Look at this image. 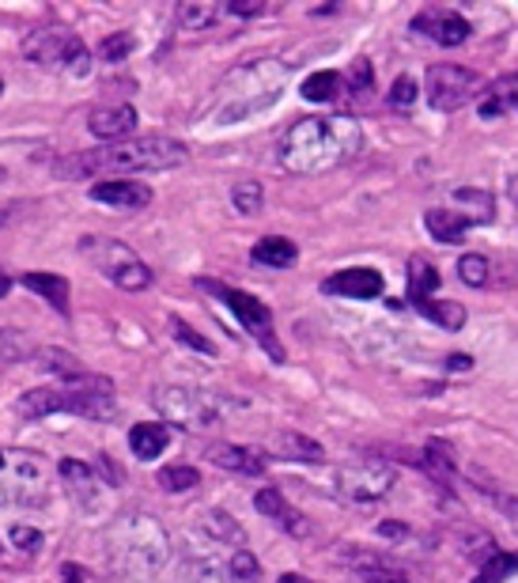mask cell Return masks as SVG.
<instances>
[{"label":"cell","mask_w":518,"mask_h":583,"mask_svg":"<svg viewBox=\"0 0 518 583\" xmlns=\"http://www.w3.org/2000/svg\"><path fill=\"white\" fill-rule=\"evenodd\" d=\"M446 368H451V371H469L473 360L469 357H446Z\"/></svg>","instance_id":"681fc988"},{"label":"cell","mask_w":518,"mask_h":583,"mask_svg":"<svg viewBox=\"0 0 518 583\" xmlns=\"http://www.w3.org/2000/svg\"><path fill=\"white\" fill-rule=\"evenodd\" d=\"M416 311L424 318H432L435 326H443V330H462L466 326V307L462 304H451V299H413Z\"/></svg>","instance_id":"f1b7e54d"},{"label":"cell","mask_w":518,"mask_h":583,"mask_svg":"<svg viewBox=\"0 0 518 583\" xmlns=\"http://www.w3.org/2000/svg\"><path fill=\"white\" fill-rule=\"evenodd\" d=\"M80 254H87V262H92L106 280H114V285L125 292H140L151 285V269L140 262V254L133 251V246L121 243V239L84 235L80 239Z\"/></svg>","instance_id":"8992f818"},{"label":"cell","mask_w":518,"mask_h":583,"mask_svg":"<svg viewBox=\"0 0 518 583\" xmlns=\"http://www.w3.org/2000/svg\"><path fill=\"white\" fill-rule=\"evenodd\" d=\"M159 485H163L167 492H190L201 485V474L193 470V466H163V470H159Z\"/></svg>","instance_id":"e575fe53"},{"label":"cell","mask_w":518,"mask_h":583,"mask_svg":"<svg viewBox=\"0 0 518 583\" xmlns=\"http://www.w3.org/2000/svg\"><path fill=\"white\" fill-rule=\"evenodd\" d=\"M201 530H204V538H209V542L228 545V550H246V530L239 527L235 519L228 516V511H220V508L204 511Z\"/></svg>","instance_id":"d6986e66"},{"label":"cell","mask_w":518,"mask_h":583,"mask_svg":"<svg viewBox=\"0 0 518 583\" xmlns=\"http://www.w3.org/2000/svg\"><path fill=\"white\" fill-rule=\"evenodd\" d=\"M276 583H307V580H303V576H296V572H288V576H281Z\"/></svg>","instance_id":"816d5d0a"},{"label":"cell","mask_w":518,"mask_h":583,"mask_svg":"<svg viewBox=\"0 0 518 583\" xmlns=\"http://www.w3.org/2000/svg\"><path fill=\"white\" fill-rule=\"evenodd\" d=\"M171 444V428L167 424H133L129 432V447L133 455L140 458V463H151V458H159Z\"/></svg>","instance_id":"44dd1931"},{"label":"cell","mask_w":518,"mask_h":583,"mask_svg":"<svg viewBox=\"0 0 518 583\" xmlns=\"http://www.w3.org/2000/svg\"><path fill=\"white\" fill-rule=\"evenodd\" d=\"M341 87H345L341 73H334V68H321V73H310L307 80H303V99L334 103L337 95H341Z\"/></svg>","instance_id":"4dcf8cb0"},{"label":"cell","mask_w":518,"mask_h":583,"mask_svg":"<svg viewBox=\"0 0 518 583\" xmlns=\"http://www.w3.org/2000/svg\"><path fill=\"white\" fill-rule=\"evenodd\" d=\"M156 410L171 424H186V428H212L223 417V402L216 394L198 391V386H159L151 394Z\"/></svg>","instance_id":"52a82bcc"},{"label":"cell","mask_w":518,"mask_h":583,"mask_svg":"<svg viewBox=\"0 0 518 583\" xmlns=\"http://www.w3.org/2000/svg\"><path fill=\"white\" fill-rule=\"evenodd\" d=\"M250 258H254L257 265H273V269H288V265H296L299 251H296V243H292V239L269 235V239H262V243H254Z\"/></svg>","instance_id":"484cf974"},{"label":"cell","mask_w":518,"mask_h":583,"mask_svg":"<svg viewBox=\"0 0 518 583\" xmlns=\"http://www.w3.org/2000/svg\"><path fill=\"white\" fill-rule=\"evenodd\" d=\"M228 12L231 15H262L265 4H262V0H231Z\"/></svg>","instance_id":"bcb514c9"},{"label":"cell","mask_w":518,"mask_h":583,"mask_svg":"<svg viewBox=\"0 0 518 583\" xmlns=\"http://www.w3.org/2000/svg\"><path fill=\"white\" fill-rule=\"evenodd\" d=\"M0 466H4V455H0Z\"/></svg>","instance_id":"9f6ffc18"},{"label":"cell","mask_w":518,"mask_h":583,"mask_svg":"<svg viewBox=\"0 0 518 583\" xmlns=\"http://www.w3.org/2000/svg\"><path fill=\"white\" fill-rule=\"evenodd\" d=\"M61 583H84V569L80 564H61Z\"/></svg>","instance_id":"c3c4849f"},{"label":"cell","mask_w":518,"mask_h":583,"mask_svg":"<svg viewBox=\"0 0 518 583\" xmlns=\"http://www.w3.org/2000/svg\"><path fill=\"white\" fill-rule=\"evenodd\" d=\"M273 451L281 458H292V463H321L326 458L321 444H315L310 436H299V432H276Z\"/></svg>","instance_id":"cb8c5ba5"},{"label":"cell","mask_w":518,"mask_h":583,"mask_svg":"<svg viewBox=\"0 0 518 583\" xmlns=\"http://www.w3.org/2000/svg\"><path fill=\"white\" fill-rule=\"evenodd\" d=\"M209 463H216L220 470H231V474H265V455L254 447H239V444H212L209 447Z\"/></svg>","instance_id":"ac0fdd59"},{"label":"cell","mask_w":518,"mask_h":583,"mask_svg":"<svg viewBox=\"0 0 518 583\" xmlns=\"http://www.w3.org/2000/svg\"><path fill=\"white\" fill-rule=\"evenodd\" d=\"M198 285H201L204 292H212V296H220L223 304L231 307V315H235L239 322H243L246 330L254 333L257 344H262V349L269 352L273 360H284L281 341L273 338V315H269V307H265L262 299H254L250 292H239V288L220 285V280H198Z\"/></svg>","instance_id":"ba28073f"},{"label":"cell","mask_w":518,"mask_h":583,"mask_svg":"<svg viewBox=\"0 0 518 583\" xmlns=\"http://www.w3.org/2000/svg\"><path fill=\"white\" fill-rule=\"evenodd\" d=\"M65 73H68V76H87V73H92V53H87L84 42H76L73 53H68Z\"/></svg>","instance_id":"ee69618b"},{"label":"cell","mask_w":518,"mask_h":583,"mask_svg":"<svg viewBox=\"0 0 518 583\" xmlns=\"http://www.w3.org/2000/svg\"><path fill=\"white\" fill-rule=\"evenodd\" d=\"M231 201H235V209L243 212V216H254V212H262V186L257 182H235V190H231Z\"/></svg>","instance_id":"d590c367"},{"label":"cell","mask_w":518,"mask_h":583,"mask_svg":"<svg viewBox=\"0 0 518 583\" xmlns=\"http://www.w3.org/2000/svg\"><path fill=\"white\" fill-rule=\"evenodd\" d=\"M416 99V84L413 76H398L394 87H390V106H398V110H409Z\"/></svg>","instance_id":"7bdbcfd3"},{"label":"cell","mask_w":518,"mask_h":583,"mask_svg":"<svg viewBox=\"0 0 518 583\" xmlns=\"http://www.w3.org/2000/svg\"><path fill=\"white\" fill-rule=\"evenodd\" d=\"M518 572V553H493L480 564V576H473V583H507Z\"/></svg>","instance_id":"836d02e7"},{"label":"cell","mask_w":518,"mask_h":583,"mask_svg":"<svg viewBox=\"0 0 518 583\" xmlns=\"http://www.w3.org/2000/svg\"><path fill=\"white\" fill-rule=\"evenodd\" d=\"M231 553H235V550H231ZM231 553H228V556H231ZM228 556H220L216 550H209V553H198V550H193V553H190V576H193V583H235V576H231Z\"/></svg>","instance_id":"d4e9b609"},{"label":"cell","mask_w":518,"mask_h":583,"mask_svg":"<svg viewBox=\"0 0 518 583\" xmlns=\"http://www.w3.org/2000/svg\"><path fill=\"white\" fill-rule=\"evenodd\" d=\"M427 103H432V110H458V106H466L473 95H477L480 80L473 68H462V65H432L427 68Z\"/></svg>","instance_id":"30bf717a"},{"label":"cell","mask_w":518,"mask_h":583,"mask_svg":"<svg viewBox=\"0 0 518 583\" xmlns=\"http://www.w3.org/2000/svg\"><path fill=\"white\" fill-rule=\"evenodd\" d=\"M87 129H92V137L121 145V140L129 137L133 129H137V110H133V106H103V110L92 114Z\"/></svg>","instance_id":"e0dca14e"},{"label":"cell","mask_w":518,"mask_h":583,"mask_svg":"<svg viewBox=\"0 0 518 583\" xmlns=\"http://www.w3.org/2000/svg\"><path fill=\"white\" fill-rule=\"evenodd\" d=\"M34 364H39L42 371H50V375L68 379V383H76V379L87 375L84 364H80L73 352H65V349H39L34 352Z\"/></svg>","instance_id":"f546056e"},{"label":"cell","mask_w":518,"mask_h":583,"mask_svg":"<svg viewBox=\"0 0 518 583\" xmlns=\"http://www.w3.org/2000/svg\"><path fill=\"white\" fill-rule=\"evenodd\" d=\"M133 46H137V39H133L129 31H118L114 39H106L103 46H99V57L106 61V65H118V61L129 57Z\"/></svg>","instance_id":"74e56055"},{"label":"cell","mask_w":518,"mask_h":583,"mask_svg":"<svg viewBox=\"0 0 518 583\" xmlns=\"http://www.w3.org/2000/svg\"><path fill=\"white\" fill-rule=\"evenodd\" d=\"M458 273H462V280L473 288H485L488 285V258L485 254H466V258L458 262Z\"/></svg>","instance_id":"f35d334b"},{"label":"cell","mask_w":518,"mask_h":583,"mask_svg":"<svg viewBox=\"0 0 518 583\" xmlns=\"http://www.w3.org/2000/svg\"><path fill=\"white\" fill-rule=\"evenodd\" d=\"M92 198L99 205H114V209H125V212H137L151 205V190L145 182H129V179H106V182H95L92 186Z\"/></svg>","instance_id":"9a60e30c"},{"label":"cell","mask_w":518,"mask_h":583,"mask_svg":"<svg viewBox=\"0 0 518 583\" xmlns=\"http://www.w3.org/2000/svg\"><path fill=\"white\" fill-rule=\"evenodd\" d=\"M348 87H352V95H356V99H363V95H368L371 87H374V73H371L368 57H356L352 76H348Z\"/></svg>","instance_id":"b9f144b4"},{"label":"cell","mask_w":518,"mask_h":583,"mask_svg":"<svg viewBox=\"0 0 518 583\" xmlns=\"http://www.w3.org/2000/svg\"><path fill=\"white\" fill-rule=\"evenodd\" d=\"M27 352H31V344H27V338L20 330H4V326H0V360H23Z\"/></svg>","instance_id":"60d3db41"},{"label":"cell","mask_w":518,"mask_h":583,"mask_svg":"<svg viewBox=\"0 0 518 583\" xmlns=\"http://www.w3.org/2000/svg\"><path fill=\"white\" fill-rule=\"evenodd\" d=\"M76 34L68 31H57V26H39V31H31L23 39V53L34 61V65L42 68H65L68 53L76 46Z\"/></svg>","instance_id":"7c38bea8"},{"label":"cell","mask_w":518,"mask_h":583,"mask_svg":"<svg viewBox=\"0 0 518 583\" xmlns=\"http://www.w3.org/2000/svg\"><path fill=\"white\" fill-rule=\"evenodd\" d=\"M23 285L31 292H39L42 299H50L61 315H68V280L57 277V273H23Z\"/></svg>","instance_id":"4316f807"},{"label":"cell","mask_w":518,"mask_h":583,"mask_svg":"<svg viewBox=\"0 0 518 583\" xmlns=\"http://www.w3.org/2000/svg\"><path fill=\"white\" fill-rule=\"evenodd\" d=\"M440 288V273L427 258H413L409 262V299H427Z\"/></svg>","instance_id":"1f68e13d"},{"label":"cell","mask_w":518,"mask_h":583,"mask_svg":"<svg viewBox=\"0 0 518 583\" xmlns=\"http://www.w3.org/2000/svg\"><path fill=\"white\" fill-rule=\"evenodd\" d=\"M228 564H231L235 583H257V576H262V564H257V556L250 550H235L228 556Z\"/></svg>","instance_id":"8d00e7d4"},{"label":"cell","mask_w":518,"mask_h":583,"mask_svg":"<svg viewBox=\"0 0 518 583\" xmlns=\"http://www.w3.org/2000/svg\"><path fill=\"white\" fill-rule=\"evenodd\" d=\"M394 481H398L394 466L382 463V458H371V455L356 458V463L337 470V492L352 504H374V500L390 497Z\"/></svg>","instance_id":"9c48e42d"},{"label":"cell","mask_w":518,"mask_h":583,"mask_svg":"<svg viewBox=\"0 0 518 583\" xmlns=\"http://www.w3.org/2000/svg\"><path fill=\"white\" fill-rule=\"evenodd\" d=\"M8 288H12V280H8L4 273H0V296H8Z\"/></svg>","instance_id":"f5cc1de1"},{"label":"cell","mask_w":518,"mask_h":583,"mask_svg":"<svg viewBox=\"0 0 518 583\" xmlns=\"http://www.w3.org/2000/svg\"><path fill=\"white\" fill-rule=\"evenodd\" d=\"M254 504H257V511H262L265 519H273V523L284 527L288 534H296V538H307V534H310V523L299 516L296 508H292L288 500H284L281 489H262V492L254 497Z\"/></svg>","instance_id":"2e32d148"},{"label":"cell","mask_w":518,"mask_h":583,"mask_svg":"<svg viewBox=\"0 0 518 583\" xmlns=\"http://www.w3.org/2000/svg\"><path fill=\"white\" fill-rule=\"evenodd\" d=\"M424 227L432 232V239H440V243H458V239L473 227V220L466 216V212L432 209V212L424 216Z\"/></svg>","instance_id":"603a6c76"},{"label":"cell","mask_w":518,"mask_h":583,"mask_svg":"<svg viewBox=\"0 0 518 583\" xmlns=\"http://www.w3.org/2000/svg\"><path fill=\"white\" fill-rule=\"evenodd\" d=\"M118 410V398H114V383L106 375H84L68 386H39V391H27L15 402V413L27 421L50 417V413H76V417L106 421Z\"/></svg>","instance_id":"3957f363"},{"label":"cell","mask_w":518,"mask_h":583,"mask_svg":"<svg viewBox=\"0 0 518 583\" xmlns=\"http://www.w3.org/2000/svg\"><path fill=\"white\" fill-rule=\"evenodd\" d=\"M288 68L276 61H254V65L235 68L220 84V103H216V121L220 126H235V121L250 118V114L265 110L281 99Z\"/></svg>","instance_id":"5b68a950"},{"label":"cell","mask_w":518,"mask_h":583,"mask_svg":"<svg viewBox=\"0 0 518 583\" xmlns=\"http://www.w3.org/2000/svg\"><path fill=\"white\" fill-rule=\"evenodd\" d=\"M363 145V129L356 118H299L281 137V167L292 174H321L348 163Z\"/></svg>","instance_id":"6da1fadb"},{"label":"cell","mask_w":518,"mask_h":583,"mask_svg":"<svg viewBox=\"0 0 518 583\" xmlns=\"http://www.w3.org/2000/svg\"><path fill=\"white\" fill-rule=\"evenodd\" d=\"M337 561L348 564L360 583H409L405 572L390 556L374 553L368 545H345V550H337Z\"/></svg>","instance_id":"8fae6325"},{"label":"cell","mask_w":518,"mask_h":583,"mask_svg":"<svg viewBox=\"0 0 518 583\" xmlns=\"http://www.w3.org/2000/svg\"><path fill=\"white\" fill-rule=\"evenodd\" d=\"M106 556L125 576H156L171 556V538L151 516H125L106 534Z\"/></svg>","instance_id":"277c9868"},{"label":"cell","mask_w":518,"mask_h":583,"mask_svg":"<svg viewBox=\"0 0 518 583\" xmlns=\"http://www.w3.org/2000/svg\"><path fill=\"white\" fill-rule=\"evenodd\" d=\"M57 474H61V481H65V489H68V497H73V500H84V504L95 500V474H92V466L76 463V458H65V463L57 466Z\"/></svg>","instance_id":"83f0119b"},{"label":"cell","mask_w":518,"mask_h":583,"mask_svg":"<svg viewBox=\"0 0 518 583\" xmlns=\"http://www.w3.org/2000/svg\"><path fill=\"white\" fill-rule=\"evenodd\" d=\"M477 110H480V118H485V121H493V118H499V114H507V110L518 114V73L499 76L496 84L485 92V99H480Z\"/></svg>","instance_id":"ffe728a7"},{"label":"cell","mask_w":518,"mask_h":583,"mask_svg":"<svg viewBox=\"0 0 518 583\" xmlns=\"http://www.w3.org/2000/svg\"><path fill=\"white\" fill-rule=\"evenodd\" d=\"M0 92H4V80H0Z\"/></svg>","instance_id":"11a10c76"},{"label":"cell","mask_w":518,"mask_h":583,"mask_svg":"<svg viewBox=\"0 0 518 583\" xmlns=\"http://www.w3.org/2000/svg\"><path fill=\"white\" fill-rule=\"evenodd\" d=\"M190 152L182 140L171 137H140L121 140V145L99 148V152H80L73 163H61V171L80 174H137V171H171L182 167Z\"/></svg>","instance_id":"7a4b0ae2"},{"label":"cell","mask_w":518,"mask_h":583,"mask_svg":"<svg viewBox=\"0 0 518 583\" xmlns=\"http://www.w3.org/2000/svg\"><path fill=\"white\" fill-rule=\"evenodd\" d=\"M220 20V8L216 4H204V0H190V4L178 8V26L182 31H204Z\"/></svg>","instance_id":"d6a6232c"},{"label":"cell","mask_w":518,"mask_h":583,"mask_svg":"<svg viewBox=\"0 0 518 583\" xmlns=\"http://www.w3.org/2000/svg\"><path fill=\"white\" fill-rule=\"evenodd\" d=\"M12 542H15V550H20V553H34L42 545V534L34 527H20V523H15L12 527Z\"/></svg>","instance_id":"f6af8a7d"},{"label":"cell","mask_w":518,"mask_h":583,"mask_svg":"<svg viewBox=\"0 0 518 583\" xmlns=\"http://www.w3.org/2000/svg\"><path fill=\"white\" fill-rule=\"evenodd\" d=\"M507 193H511V201H515V205H518V174H515V179H511V186H507Z\"/></svg>","instance_id":"f907efd6"},{"label":"cell","mask_w":518,"mask_h":583,"mask_svg":"<svg viewBox=\"0 0 518 583\" xmlns=\"http://www.w3.org/2000/svg\"><path fill=\"white\" fill-rule=\"evenodd\" d=\"M171 330H175V338L182 344H190L193 352H204V357H212V352H216V349H212V341H204L201 333L193 330L190 322H186V318H171Z\"/></svg>","instance_id":"ab89813d"},{"label":"cell","mask_w":518,"mask_h":583,"mask_svg":"<svg viewBox=\"0 0 518 583\" xmlns=\"http://www.w3.org/2000/svg\"><path fill=\"white\" fill-rule=\"evenodd\" d=\"M420 466L440 485H454V477H458V458H454V447L446 439H432L420 455Z\"/></svg>","instance_id":"7402d4cb"},{"label":"cell","mask_w":518,"mask_h":583,"mask_svg":"<svg viewBox=\"0 0 518 583\" xmlns=\"http://www.w3.org/2000/svg\"><path fill=\"white\" fill-rule=\"evenodd\" d=\"M413 31L424 34V39L440 42V46H462L469 39V23L462 12H451V8H427L413 20Z\"/></svg>","instance_id":"4fadbf2b"},{"label":"cell","mask_w":518,"mask_h":583,"mask_svg":"<svg viewBox=\"0 0 518 583\" xmlns=\"http://www.w3.org/2000/svg\"><path fill=\"white\" fill-rule=\"evenodd\" d=\"M321 292H326V296H348V299H374V296H382V273L368 269V265H360V269H341L329 280H321Z\"/></svg>","instance_id":"5bb4252c"},{"label":"cell","mask_w":518,"mask_h":583,"mask_svg":"<svg viewBox=\"0 0 518 583\" xmlns=\"http://www.w3.org/2000/svg\"><path fill=\"white\" fill-rule=\"evenodd\" d=\"M496 500H499V508H504L507 523L518 530V497H496Z\"/></svg>","instance_id":"7dc6e473"},{"label":"cell","mask_w":518,"mask_h":583,"mask_svg":"<svg viewBox=\"0 0 518 583\" xmlns=\"http://www.w3.org/2000/svg\"><path fill=\"white\" fill-rule=\"evenodd\" d=\"M0 182H8V171H4V167H0Z\"/></svg>","instance_id":"db71d44e"}]
</instances>
